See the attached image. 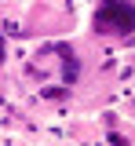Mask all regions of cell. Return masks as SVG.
Wrapping results in <instances>:
<instances>
[{
	"label": "cell",
	"instance_id": "cell-2",
	"mask_svg": "<svg viewBox=\"0 0 135 146\" xmlns=\"http://www.w3.org/2000/svg\"><path fill=\"white\" fill-rule=\"evenodd\" d=\"M0 62H4V36H0Z\"/></svg>",
	"mask_w": 135,
	"mask_h": 146
},
{
	"label": "cell",
	"instance_id": "cell-1",
	"mask_svg": "<svg viewBox=\"0 0 135 146\" xmlns=\"http://www.w3.org/2000/svg\"><path fill=\"white\" fill-rule=\"evenodd\" d=\"M95 29L113 33V36H128L135 29V4L132 0H106L95 11Z\"/></svg>",
	"mask_w": 135,
	"mask_h": 146
}]
</instances>
